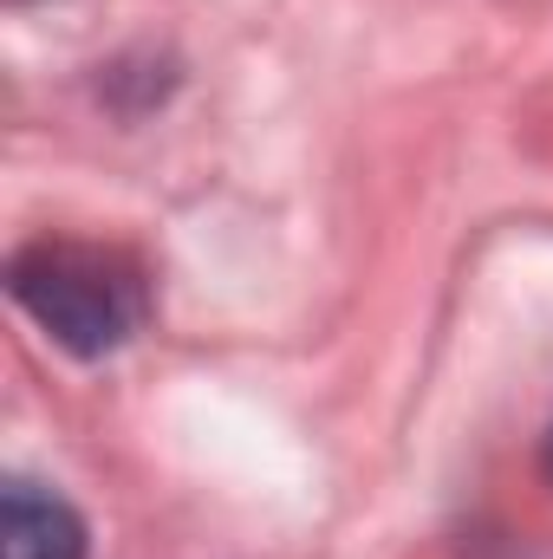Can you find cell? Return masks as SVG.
Segmentation results:
<instances>
[{
	"mask_svg": "<svg viewBox=\"0 0 553 559\" xmlns=\"http://www.w3.org/2000/svg\"><path fill=\"white\" fill-rule=\"evenodd\" d=\"M13 306L72 358H111L143 332L150 312V280L125 248L72 241V235H39L7 261Z\"/></svg>",
	"mask_w": 553,
	"mask_h": 559,
	"instance_id": "6da1fadb",
	"label": "cell"
},
{
	"mask_svg": "<svg viewBox=\"0 0 553 559\" xmlns=\"http://www.w3.org/2000/svg\"><path fill=\"white\" fill-rule=\"evenodd\" d=\"M0 534H7V559H85L92 554L85 514L59 488H39V481H7Z\"/></svg>",
	"mask_w": 553,
	"mask_h": 559,
	"instance_id": "7a4b0ae2",
	"label": "cell"
},
{
	"mask_svg": "<svg viewBox=\"0 0 553 559\" xmlns=\"http://www.w3.org/2000/svg\"><path fill=\"white\" fill-rule=\"evenodd\" d=\"M548 462H553V442H548Z\"/></svg>",
	"mask_w": 553,
	"mask_h": 559,
	"instance_id": "3957f363",
	"label": "cell"
}]
</instances>
